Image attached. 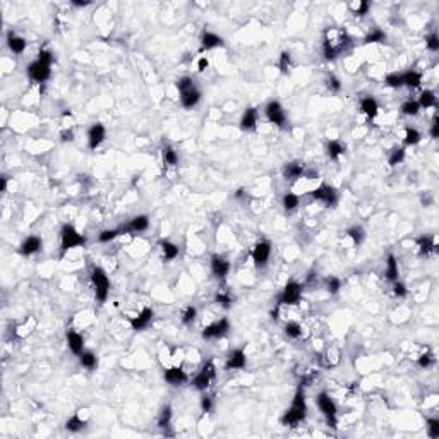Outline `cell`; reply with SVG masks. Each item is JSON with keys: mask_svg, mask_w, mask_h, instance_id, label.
Returning <instances> with one entry per match:
<instances>
[{"mask_svg": "<svg viewBox=\"0 0 439 439\" xmlns=\"http://www.w3.org/2000/svg\"><path fill=\"white\" fill-rule=\"evenodd\" d=\"M352 45V38L342 28H328L323 38V54L326 60H335Z\"/></svg>", "mask_w": 439, "mask_h": 439, "instance_id": "1", "label": "cell"}, {"mask_svg": "<svg viewBox=\"0 0 439 439\" xmlns=\"http://www.w3.org/2000/svg\"><path fill=\"white\" fill-rule=\"evenodd\" d=\"M305 417H307V402H305V391H304V388H302V386H298L297 391H295V395H293V398H292V403H290V407L283 412L280 422H282L283 426H287V427H293V426H297V424L304 422Z\"/></svg>", "mask_w": 439, "mask_h": 439, "instance_id": "2", "label": "cell"}, {"mask_svg": "<svg viewBox=\"0 0 439 439\" xmlns=\"http://www.w3.org/2000/svg\"><path fill=\"white\" fill-rule=\"evenodd\" d=\"M84 245H86V237L82 235V233H79L74 225L64 223L62 228H60V256L64 257L71 249L84 247Z\"/></svg>", "mask_w": 439, "mask_h": 439, "instance_id": "3", "label": "cell"}, {"mask_svg": "<svg viewBox=\"0 0 439 439\" xmlns=\"http://www.w3.org/2000/svg\"><path fill=\"white\" fill-rule=\"evenodd\" d=\"M177 89L180 93V103L184 108H194L201 101V91L194 84V79L184 75L177 81Z\"/></svg>", "mask_w": 439, "mask_h": 439, "instance_id": "4", "label": "cell"}, {"mask_svg": "<svg viewBox=\"0 0 439 439\" xmlns=\"http://www.w3.org/2000/svg\"><path fill=\"white\" fill-rule=\"evenodd\" d=\"M91 283H93V289H94V297L100 304L107 302L108 293H110V280L108 275L103 268L100 266H94L91 270Z\"/></svg>", "mask_w": 439, "mask_h": 439, "instance_id": "5", "label": "cell"}, {"mask_svg": "<svg viewBox=\"0 0 439 439\" xmlns=\"http://www.w3.org/2000/svg\"><path fill=\"white\" fill-rule=\"evenodd\" d=\"M316 403L319 412L324 415V419H326L328 426L336 429V424H338V407H336L335 400H333L326 391H321L316 398Z\"/></svg>", "mask_w": 439, "mask_h": 439, "instance_id": "6", "label": "cell"}, {"mask_svg": "<svg viewBox=\"0 0 439 439\" xmlns=\"http://www.w3.org/2000/svg\"><path fill=\"white\" fill-rule=\"evenodd\" d=\"M302 292H304V287L300 283L295 280H289L283 287L282 293L278 295V305H297L302 298Z\"/></svg>", "mask_w": 439, "mask_h": 439, "instance_id": "7", "label": "cell"}, {"mask_svg": "<svg viewBox=\"0 0 439 439\" xmlns=\"http://www.w3.org/2000/svg\"><path fill=\"white\" fill-rule=\"evenodd\" d=\"M311 198L314 199V201L323 203L326 208H335L340 201L338 191H336L333 185H328V184H321L319 187L314 189V191L311 192Z\"/></svg>", "mask_w": 439, "mask_h": 439, "instance_id": "8", "label": "cell"}, {"mask_svg": "<svg viewBox=\"0 0 439 439\" xmlns=\"http://www.w3.org/2000/svg\"><path fill=\"white\" fill-rule=\"evenodd\" d=\"M215 377H217V367H215V362L208 361L206 364L203 366V369L194 376L192 386H194L198 391H206V389L210 388V384L213 383Z\"/></svg>", "mask_w": 439, "mask_h": 439, "instance_id": "9", "label": "cell"}, {"mask_svg": "<svg viewBox=\"0 0 439 439\" xmlns=\"http://www.w3.org/2000/svg\"><path fill=\"white\" fill-rule=\"evenodd\" d=\"M264 115H266V119L270 120L271 124H275L276 127L280 129H285L287 127V113L285 110H283L282 103L276 100H271L270 103L264 107Z\"/></svg>", "mask_w": 439, "mask_h": 439, "instance_id": "10", "label": "cell"}, {"mask_svg": "<svg viewBox=\"0 0 439 439\" xmlns=\"http://www.w3.org/2000/svg\"><path fill=\"white\" fill-rule=\"evenodd\" d=\"M271 257V242L270 240H259L252 249V261H254V266L263 270V268L268 266Z\"/></svg>", "mask_w": 439, "mask_h": 439, "instance_id": "11", "label": "cell"}, {"mask_svg": "<svg viewBox=\"0 0 439 439\" xmlns=\"http://www.w3.org/2000/svg\"><path fill=\"white\" fill-rule=\"evenodd\" d=\"M230 331V321L226 317H221V319L211 323L210 326H206L203 329V338L204 340H220Z\"/></svg>", "mask_w": 439, "mask_h": 439, "instance_id": "12", "label": "cell"}, {"mask_svg": "<svg viewBox=\"0 0 439 439\" xmlns=\"http://www.w3.org/2000/svg\"><path fill=\"white\" fill-rule=\"evenodd\" d=\"M28 75L31 81L38 82V84H43V82H47L48 79H50L52 66L40 62V60H35V62H31L28 66Z\"/></svg>", "mask_w": 439, "mask_h": 439, "instance_id": "13", "label": "cell"}, {"mask_svg": "<svg viewBox=\"0 0 439 439\" xmlns=\"http://www.w3.org/2000/svg\"><path fill=\"white\" fill-rule=\"evenodd\" d=\"M147 228H149V218H147L146 215H138V217H134L129 223L120 226L122 235L124 233H129V235H139V233L146 232Z\"/></svg>", "mask_w": 439, "mask_h": 439, "instance_id": "14", "label": "cell"}, {"mask_svg": "<svg viewBox=\"0 0 439 439\" xmlns=\"http://www.w3.org/2000/svg\"><path fill=\"white\" fill-rule=\"evenodd\" d=\"M245 366H247V355H245L244 347L233 348V350L226 355V361H225V369L226 370L244 369Z\"/></svg>", "mask_w": 439, "mask_h": 439, "instance_id": "15", "label": "cell"}, {"mask_svg": "<svg viewBox=\"0 0 439 439\" xmlns=\"http://www.w3.org/2000/svg\"><path fill=\"white\" fill-rule=\"evenodd\" d=\"M211 273L218 282H225L230 273V263L223 256L213 254L211 256Z\"/></svg>", "mask_w": 439, "mask_h": 439, "instance_id": "16", "label": "cell"}, {"mask_svg": "<svg viewBox=\"0 0 439 439\" xmlns=\"http://www.w3.org/2000/svg\"><path fill=\"white\" fill-rule=\"evenodd\" d=\"M105 138H107V129H105L103 124H100V122L93 124V126L88 129L89 149H96V147H100L101 143L105 141Z\"/></svg>", "mask_w": 439, "mask_h": 439, "instance_id": "17", "label": "cell"}, {"mask_svg": "<svg viewBox=\"0 0 439 439\" xmlns=\"http://www.w3.org/2000/svg\"><path fill=\"white\" fill-rule=\"evenodd\" d=\"M154 317V311L151 307H145L141 312L138 314V316L131 317L129 319V323H131V328L134 329V331H143V329H146L147 326L151 324V321H153Z\"/></svg>", "mask_w": 439, "mask_h": 439, "instance_id": "18", "label": "cell"}, {"mask_svg": "<svg viewBox=\"0 0 439 439\" xmlns=\"http://www.w3.org/2000/svg\"><path fill=\"white\" fill-rule=\"evenodd\" d=\"M163 377H165L166 383L172 384V386H179V384H184V383H187V381H189L187 372H185L182 367H179V366H173V367L165 369Z\"/></svg>", "mask_w": 439, "mask_h": 439, "instance_id": "19", "label": "cell"}, {"mask_svg": "<svg viewBox=\"0 0 439 439\" xmlns=\"http://www.w3.org/2000/svg\"><path fill=\"white\" fill-rule=\"evenodd\" d=\"M41 247H43V240L36 235H29L28 238L22 240L21 245H19V254L26 256V257L33 256V254H36V252H40Z\"/></svg>", "mask_w": 439, "mask_h": 439, "instance_id": "20", "label": "cell"}, {"mask_svg": "<svg viewBox=\"0 0 439 439\" xmlns=\"http://www.w3.org/2000/svg\"><path fill=\"white\" fill-rule=\"evenodd\" d=\"M223 45H225V41H223V38L220 35L211 31H204L201 35V48H199V52L213 50V48H220Z\"/></svg>", "mask_w": 439, "mask_h": 439, "instance_id": "21", "label": "cell"}, {"mask_svg": "<svg viewBox=\"0 0 439 439\" xmlns=\"http://www.w3.org/2000/svg\"><path fill=\"white\" fill-rule=\"evenodd\" d=\"M67 338V347H69V350L73 352L74 355H81L82 352H84V338H82V335H79L77 331H73V329H69L66 335Z\"/></svg>", "mask_w": 439, "mask_h": 439, "instance_id": "22", "label": "cell"}, {"mask_svg": "<svg viewBox=\"0 0 439 439\" xmlns=\"http://www.w3.org/2000/svg\"><path fill=\"white\" fill-rule=\"evenodd\" d=\"M304 173H305V166L302 163H298V161L285 163L282 168V175H283V179H287V180H297V179H300Z\"/></svg>", "mask_w": 439, "mask_h": 439, "instance_id": "23", "label": "cell"}, {"mask_svg": "<svg viewBox=\"0 0 439 439\" xmlns=\"http://www.w3.org/2000/svg\"><path fill=\"white\" fill-rule=\"evenodd\" d=\"M257 119H259L257 108H247L240 119V129L244 132H252L257 127Z\"/></svg>", "mask_w": 439, "mask_h": 439, "instance_id": "24", "label": "cell"}, {"mask_svg": "<svg viewBox=\"0 0 439 439\" xmlns=\"http://www.w3.org/2000/svg\"><path fill=\"white\" fill-rule=\"evenodd\" d=\"M7 47L10 48L12 54L21 55V54H24L26 47H28V41H26L22 36L16 35L14 31H9L7 33Z\"/></svg>", "mask_w": 439, "mask_h": 439, "instance_id": "25", "label": "cell"}, {"mask_svg": "<svg viewBox=\"0 0 439 439\" xmlns=\"http://www.w3.org/2000/svg\"><path fill=\"white\" fill-rule=\"evenodd\" d=\"M158 245H160V251H161V254H163V259L166 261V263L177 259L180 254L179 245L173 244V242H170V240H166V238H161V240L158 242Z\"/></svg>", "mask_w": 439, "mask_h": 439, "instance_id": "26", "label": "cell"}, {"mask_svg": "<svg viewBox=\"0 0 439 439\" xmlns=\"http://www.w3.org/2000/svg\"><path fill=\"white\" fill-rule=\"evenodd\" d=\"M361 110L366 117L369 119H374L379 112V105H377V100L374 96H364L361 100Z\"/></svg>", "mask_w": 439, "mask_h": 439, "instance_id": "27", "label": "cell"}, {"mask_svg": "<svg viewBox=\"0 0 439 439\" xmlns=\"http://www.w3.org/2000/svg\"><path fill=\"white\" fill-rule=\"evenodd\" d=\"M384 276L386 280H389V282H396L400 276V270H398V261H396V257L393 254H388V257H386V270H384Z\"/></svg>", "mask_w": 439, "mask_h": 439, "instance_id": "28", "label": "cell"}, {"mask_svg": "<svg viewBox=\"0 0 439 439\" xmlns=\"http://www.w3.org/2000/svg\"><path fill=\"white\" fill-rule=\"evenodd\" d=\"M417 249L421 256H429L433 251H436V244H434V237L431 235H421L417 238Z\"/></svg>", "mask_w": 439, "mask_h": 439, "instance_id": "29", "label": "cell"}, {"mask_svg": "<svg viewBox=\"0 0 439 439\" xmlns=\"http://www.w3.org/2000/svg\"><path fill=\"white\" fill-rule=\"evenodd\" d=\"M326 153L331 160H340V156H343V153H345V145L340 143L338 139H331L326 143Z\"/></svg>", "mask_w": 439, "mask_h": 439, "instance_id": "30", "label": "cell"}, {"mask_svg": "<svg viewBox=\"0 0 439 439\" xmlns=\"http://www.w3.org/2000/svg\"><path fill=\"white\" fill-rule=\"evenodd\" d=\"M402 81H403V86H407V88H410V89H415L421 86L422 74L417 73V71H407V73H402Z\"/></svg>", "mask_w": 439, "mask_h": 439, "instance_id": "31", "label": "cell"}, {"mask_svg": "<svg viewBox=\"0 0 439 439\" xmlns=\"http://www.w3.org/2000/svg\"><path fill=\"white\" fill-rule=\"evenodd\" d=\"M84 427H86V421L81 417V410L75 412L73 417H69L66 422V429L69 431V433H79V431H82Z\"/></svg>", "mask_w": 439, "mask_h": 439, "instance_id": "32", "label": "cell"}, {"mask_svg": "<svg viewBox=\"0 0 439 439\" xmlns=\"http://www.w3.org/2000/svg\"><path fill=\"white\" fill-rule=\"evenodd\" d=\"M419 107L421 108H434L438 105V96L434 91H431V89H424V91L421 93V96H419Z\"/></svg>", "mask_w": 439, "mask_h": 439, "instance_id": "33", "label": "cell"}, {"mask_svg": "<svg viewBox=\"0 0 439 439\" xmlns=\"http://www.w3.org/2000/svg\"><path fill=\"white\" fill-rule=\"evenodd\" d=\"M79 362H81V366L88 370H94L98 367V357L89 350H84L81 355H79Z\"/></svg>", "mask_w": 439, "mask_h": 439, "instance_id": "34", "label": "cell"}, {"mask_svg": "<svg viewBox=\"0 0 439 439\" xmlns=\"http://www.w3.org/2000/svg\"><path fill=\"white\" fill-rule=\"evenodd\" d=\"M421 141H422V134L417 131V129H414V127L405 129V138H403L405 146H417Z\"/></svg>", "mask_w": 439, "mask_h": 439, "instance_id": "35", "label": "cell"}, {"mask_svg": "<svg viewBox=\"0 0 439 439\" xmlns=\"http://www.w3.org/2000/svg\"><path fill=\"white\" fill-rule=\"evenodd\" d=\"M172 426V407L170 405H165L163 408H161L160 415H158V427L160 429H168V427Z\"/></svg>", "mask_w": 439, "mask_h": 439, "instance_id": "36", "label": "cell"}, {"mask_svg": "<svg viewBox=\"0 0 439 439\" xmlns=\"http://www.w3.org/2000/svg\"><path fill=\"white\" fill-rule=\"evenodd\" d=\"M282 204L283 208H285V211L292 213V211H295L298 208V204H300V198H298L297 194H293V192H287L282 199Z\"/></svg>", "mask_w": 439, "mask_h": 439, "instance_id": "37", "label": "cell"}, {"mask_svg": "<svg viewBox=\"0 0 439 439\" xmlns=\"http://www.w3.org/2000/svg\"><path fill=\"white\" fill-rule=\"evenodd\" d=\"M161 156H163L165 165H168V166L179 165V154H177V151L173 149L172 146H165L163 151H161Z\"/></svg>", "mask_w": 439, "mask_h": 439, "instance_id": "38", "label": "cell"}, {"mask_svg": "<svg viewBox=\"0 0 439 439\" xmlns=\"http://www.w3.org/2000/svg\"><path fill=\"white\" fill-rule=\"evenodd\" d=\"M386 33L383 31V29H379V28H374L372 31H369L366 35V38H364V43H384L386 41Z\"/></svg>", "mask_w": 439, "mask_h": 439, "instance_id": "39", "label": "cell"}, {"mask_svg": "<svg viewBox=\"0 0 439 439\" xmlns=\"http://www.w3.org/2000/svg\"><path fill=\"white\" fill-rule=\"evenodd\" d=\"M347 235L352 238V242H354V245H361L362 242H364L366 238V232L362 226L355 225V226H350V228L347 230Z\"/></svg>", "mask_w": 439, "mask_h": 439, "instance_id": "40", "label": "cell"}, {"mask_svg": "<svg viewBox=\"0 0 439 439\" xmlns=\"http://www.w3.org/2000/svg\"><path fill=\"white\" fill-rule=\"evenodd\" d=\"M400 112H402L403 115H407V117H415L419 112H421V107H419V103L415 100H407V101H403V103H402Z\"/></svg>", "mask_w": 439, "mask_h": 439, "instance_id": "41", "label": "cell"}, {"mask_svg": "<svg viewBox=\"0 0 439 439\" xmlns=\"http://www.w3.org/2000/svg\"><path fill=\"white\" fill-rule=\"evenodd\" d=\"M119 235H122V230L119 228H108V230H103V232L98 235V242H101V244H108V242L115 240Z\"/></svg>", "mask_w": 439, "mask_h": 439, "instance_id": "42", "label": "cell"}, {"mask_svg": "<svg viewBox=\"0 0 439 439\" xmlns=\"http://www.w3.org/2000/svg\"><path fill=\"white\" fill-rule=\"evenodd\" d=\"M405 160V147H393L389 151V156H388V163L391 166L400 165Z\"/></svg>", "mask_w": 439, "mask_h": 439, "instance_id": "43", "label": "cell"}, {"mask_svg": "<svg viewBox=\"0 0 439 439\" xmlns=\"http://www.w3.org/2000/svg\"><path fill=\"white\" fill-rule=\"evenodd\" d=\"M290 67H292V55L289 52H282L278 59V69L282 74H289L290 73Z\"/></svg>", "mask_w": 439, "mask_h": 439, "instance_id": "44", "label": "cell"}, {"mask_svg": "<svg viewBox=\"0 0 439 439\" xmlns=\"http://www.w3.org/2000/svg\"><path fill=\"white\" fill-rule=\"evenodd\" d=\"M285 335L289 336V338H300L302 336V326L298 323H295V321H289V323L285 324Z\"/></svg>", "mask_w": 439, "mask_h": 439, "instance_id": "45", "label": "cell"}, {"mask_svg": "<svg viewBox=\"0 0 439 439\" xmlns=\"http://www.w3.org/2000/svg\"><path fill=\"white\" fill-rule=\"evenodd\" d=\"M215 302H217V304L220 305V307H223V309H230L232 307V304H233V298H232V295H230L228 292H218L217 295H215Z\"/></svg>", "mask_w": 439, "mask_h": 439, "instance_id": "46", "label": "cell"}, {"mask_svg": "<svg viewBox=\"0 0 439 439\" xmlns=\"http://www.w3.org/2000/svg\"><path fill=\"white\" fill-rule=\"evenodd\" d=\"M427 424V436L431 439H438L439 438V419L438 417H429L426 421Z\"/></svg>", "mask_w": 439, "mask_h": 439, "instance_id": "47", "label": "cell"}, {"mask_svg": "<svg viewBox=\"0 0 439 439\" xmlns=\"http://www.w3.org/2000/svg\"><path fill=\"white\" fill-rule=\"evenodd\" d=\"M324 283H326V290L331 295H336L340 292V289H342V280L336 278V276H328V278H324Z\"/></svg>", "mask_w": 439, "mask_h": 439, "instance_id": "48", "label": "cell"}, {"mask_svg": "<svg viewBox=\"0 0 439 439\" xmlns=\"http://www.w3.org/2000/svg\"><path fill=\"white\" fill-rule=\"evenodd\" d=\"M384 82L389 86V88H403V81H402V73H391L386 75Z\"/></svg>", "mask_w": 439, "mask_h": 439, "instance_id": "49", "label": "cell"}, {"mask_svg": "<svg viewBox=\"0 0 439 439\" xmlns=\"http://www.w3.org/2000/svg\"><path fill=\"white\" fill-rule=\"evenodd\" d=\"M350 9H352V12H354L355 16H359V17H364L366 14L369 12V9H370V3H369V2H366V0H361V2H357V3H355V5H352Z\"/></svg>", "mask_w": 439, "mask_h": 439, "instance_id": "50", "label": "cell"}, {"mask_svg": "<svg viewBox=\"0 0 439 439\" xmlns=\"http://www.w3.org/2000/svg\"><path fill=\"white\" fill-rule=\"evenodd\" d=\"M326 86H328L329 91H333V93H340V91H342V81H340V79L336 77L335 74H329L328 77H326Z\"/></svg>", "mask_w": 439, "mask_h": 439, "instance_id": "51", "label": "cell"}, {"mask_svg": "<svg viewBox=\"0 0 439 439\" xmlns=\"http://www.w3.org/2000/svg\"><path fill=\"white\" fill-rule=\"evenodd\" d=\"M196 316H198V309L192 307V305H189V307L185 309L184 314H182V323L185 324V326H189V324L194 323Z\"/></svg>", "mask_w": 439, "mask_h": 439, "instance_id": "52", "label": "cell"}, {"mask_svg": "<svg viewBox=\"0 0 439 439\" xmlns=\"http://www.w3.org/2000/svg\"><path fill=\"white\" fill-rule=\"evenodd\" d=\"M426 47L431 52H439V36L438 33H431L429 36H426Z\"/></svg>", "mask_w": 439, "mask_h": 439, "instance_id": "53", "label": "cell"}, {"mask_svg": "<svg viewBox=\"0 0 439 439\" xmlns=\"http://www.w3.org/2000/svg\"><path fill=\"white\" fill-rule=\"evenodd\" d=\"M215 408V400L213 396L210 395H204L201 398V410L204 412V414H210V412H213Z\"/></svg>", "mask_w": 439, "mask_h": 439, "instance_id": "54", "label": "cell"}, {"mask_svg": "<svg viewBox=\"0 0 439 439\" xmlns=\"http://www.w3.org/2000/svg\"><path fill=\"white\" fill-rule=\"evenodd\" d=\"M36 60H40V62H43V64H48V66H52V64H54V54H52L50 50H47V48H41V50L38 52V59Z\"/></svg>", "mask_w": 439, "mask_h": 439, "instance_id": "55", "label": "cell"}, {"mask_svg": "<svg viewBox=\"0 0 439 439\" xmlns=\"http://www.w3.org/2000/svg\"><path fill=\"white\" fill-rule=\"evenodd\" d=\"M393 293H395L396 297H400V298L407 297L408 290H407V287H405V283H402V282H400V280L393 282Z\"/></svg>", "mask_w": 439, "mask_h": 439, "instance_id": "56", "label": "cell"}, {"mask_svg": "<svg viewBox=\"0 0 439 439\" xmlns=\"http://www.w3.org/2000/svg\"><path fill=\"white\" fill-rule=\"evenodd\" d=\"M417 364L421 366L422 369H429V367L434 364V357H433V354H422L421 357H419Z\"/></svg>", "mask_w": 439, "mask_h": 439, "instance_id": "57", "label": "cell"}, {"mask_svg": "<svg viewBox=\"0 0 439 439\" xmlns=\"http://www.w3.org/2000/svg\"><path fill=\"white\" fill-rule=\"evenodd\" d=\"M431 138L433 139H438L439 138V120H438V117H434V120H433V124H431Z\"/></svg>", "mask_w": 439, "mask_h": 439, "instance_id": "58", "label": "cell"}, {"mask_svg": "<svg viewBox=\"0 0 439 439\" xmlns=\"http://www.w3.org/2000/svg\"><path fill=\"white\" fill-rule=\"evenodd\" d=\"M60 139H62L64 143L73 141V139H74V132H73V129H66V131L60 132Z\"/></svg>", "mask_w": 439, "mask_h": 439, "instance_id": "59", "label": "cell"}, {"mask_svg": "<svg viewBox=\"0 0 439 439\" xmlns=\"http://www.w3.org/2000/svg\"><path fill=\"white\" fill-rule=\"evenodd\" d=\"M208 66H210V60H208L206 57H201V59L198 60V71H199V73H204V71L208 69Z\"/></svg>", "mask_w": 439, "mask_h": 439, "instance_id": "60", "label": "cell"}, {"mask_svg": "<svg viewBox=\"0 0 439 439\" xmlns=\"http://www.w3.org/2000/svg\"><path fill=\"white\" fill-rule=\"evenodd\" d=\"M89 0H73V5L74 7H86V5H89Z\"/></svg>", "mask_w": 439, "mask_h": 439, "instance_id": "61", "label": "cell"}, {"mask_svg": "<svg viewBox=\"0 0 439 439\" xmlns=\"http://www.w3.org/2000/svg\"><path fill=\"white\" fill-rule=\"evenodd\" d=\"M7 180H9V179H7L5 175L0 179V192H5L7 191Z\"/></svg>", "mask_w": 439, "mask_h": 439, "instance_id": "62", "label": "cell"}]
</instances>
